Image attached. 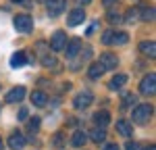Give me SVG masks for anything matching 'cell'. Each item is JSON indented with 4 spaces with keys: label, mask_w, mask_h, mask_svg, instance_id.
I'll return each mask as SVG.
<instances>
[{
    "label": "cell",
    "mask_w": 156,
    "mask_h": 150,
    "mask_svg": "<svg viewBox=\"0 0 156 150\" xmlns=\"http://www.w3.org/2000/svg\"><path fill=\"white\" fill-rule=\"evenodd\" d=\"M152 104H140V106H135L131 112V121L137 125H144L150 121V117H152Z\"/></svg>",
    "instance_id": "6da1fadb"
},
{
    "label": "cell",
    "mask_w": 156,
    "mask_h": 150,
    "mask_svg": "<svg viewBox=\"0 0 156 150\" xmlns=\"http://www.w3.org/2000/svg\"><path fill=\"white\" fill-rule=\"evenodd\" d=\"M12 25H15V29L21 31V34H31V31H34V19H31L29 15H15Z\"/></svg>",
    "instance_id": "7a4b0ae2"
},
{
    "label": "cell",
    "mask_w": 156,
    "mask_h": 150,
    "mask_svg": "<svg viewBox=\"0 0 156 150\" xmlns=\"http://www.w3.org/2000/svg\"><path fill=\"white\" fill-rule=\"evenodd\" d=\"M140 92L144 94V96H154L156 94V75L154 73H148L140 81Z\"/></svg>",
    "instance_id": "3957f363"
},
{
    "label": "cell",
    "mask_w": 156,
    "mask_h": 150,
    "mask_svg": "<svg viewBox=\"0 0 156 150\" xmlns=\"http://www.w3.org/2000/svg\"><path fill=\"white\" fill-rule=\"evenodd\" d=\"M79 52H81V40L79 38H73L65 44V56L67 59H77Z\"/></svg>",
    "instance_id": "277c9868"
},
{
    "label": "cell",
    "mask_w": 156,
    "mask_h": 150,
    "mask_svg": "<svg viewBox=\"0 0 156 150\" xmlns=\"http://www.w3.org/2000/svg\"><path fill=\"white\" fill-rule=\"evenodd\" d=\"M92 102H94V94H92V92H81V94L75 96L73 106H75V109H87Z\"/></svg>",
    "instance_id": "5b68a950"
},
{
    "label": "cell",
    "mask_w": 156,
    "mask_h": 150,
    "mask_svg": "<svg viewBox=\"0 0 156 150\" xmlns=\"http://www.w3.org/2000/svg\"><path fill=\"white\" fill-rule=\"evenodd\" d=\"M85 19V11L79 6V9H73L71 12H69V17H67V25L69 27H77V25H81Z\"/></svg>",
    "instance_id": "8992f818"
},
{
    "label": "cell",
    "mask_w": 156,
    "mask_h": 150,
    "mask_svg": "<svg viewBox=\"0 0 156 150\" xmlns=\"http://www.w3.org/2000/svg\"><path fill=\"white\" fill-rule=\"evenodd\" d=\"M65 44H67L65 31H54L52 38H50V48L54 50V52H58V50H65Z\"/></svg>",
    "instance_id": "52a82bcc"
},
{
    "label": "cell",
    "mask_w": 156,
    "mask_h": 150,
    "mask_svg": "<svg viewBox=\"0 0 156 150\" xmlns=\"http://www.w3.org/2000/svg\"><path fill=\"white\" fill-rule=\"evenodd\" d=\"M25 144H27V140H25V136L21 134V131H12L11 138H9V146H11V150H23Z\"/></svg>",
    "instance_id": "ba28073f"
},
{
    "label": "cell",
    "mask_w": 156,
    "mask_h": 150,
    "mask_svg": "<svg viewBox=\"0 0 156 150\" xmlns=\"http://www.w3.org/2000/svg\"><path fill=\"white\" fill-rule=\"evenodd\" d=\"M98 62H100L104 69H115V67L119 65V59H117L115 54H110V52H104V54H100Z\"/></svg>",
    "instance_id": "9c48e42d"
},
{
    "label": "cell",
    "mask_w": 156,
    "mask_h": 150,
    "mask_svg": "<svg viewBox=\"0 0 156 150\" xmlns=\"http://www.w3.org/2000/svg\"><path fill=\"white\" fill-rule=\"evenodd\" d=\"M25 98V88L23 86H15L11 88V92L6 94V102H21V100Z\"/></svg>",
    "instance_id": "30bf717a"
},
{
    "label": "cell",
    "mask_w": 156,
    "mask_h": 150,
    "mask_svg": "<svg viewBox=\"0 0 156 150\" xmlns=\"http://www.w3.org/2000/svg\"><path fill=\"white\" fill-rule=\"evenodd\" d=\"M94 123H96V127H104V129H106L108 125H110V112L108 111H98L96 115H94Z\"/></svg>",
    "instance_id": "8fae6325"
},
{
    "label": "cell",
    "mask_w": 156,
    "mask_h": 150,
    "mask_svg": "<svg viewBox=\"0 0 156 150\" xmlns=\"http://www.w3.org/2000/svg\"><path fill=\"white\" fill-rule=\"evenodd\" d=\"M46 9H48V15H50V17H56V15H60V12H62V9H65V0H48Z\"/></svg>",
    "instance_id": "7c38bea8"
},
{
    "label": "cell",
    "mask_w": 156,
    "mask_h": 150,
    "mask_svg": "<svg viewBox=\"0 0 156 150\" xmlns=\"http://www.w3.org/2000/svg\"><path fill=\"white\" fill-rule=\"evenodd\" d=\"M140 50L144 52L148 59H156V44L152 40H144V42H140Z\"/></svg>",
    "instance_id": "4fadbf2b"
},
{
    "label": "cell",
    "mask_w": 156,
    "mask_h": 150,
    "mask_svg": "<svg viewBox=\"0 0 156 150\" xmlns=\"http://www.w3.org/2000/svg\"><path fill=\"white\" fill-rule=\"evenodd\" d=\"M137 12H140L142 21H154V6L152 4H140Z\"/></svg>",
    "instance_id": "5bb4252c"
},
{
    "label": "cell",
    "mask_w": 156,
    "mask_h": 150,
    "mask_svg": "<svg viewBox=\"0 0 156 150\" xmlns=\"http://www.w3.org/2000/svg\"><path fill=\"white\" fill-rule=\"evenodd\" d=\"M25 62H29V59H27V54H25V52H15V54L11 56V67H12V69L23 67Z\"/></svg>",
    "instance_id": "9a60e30c"
},
{
    "label": "cell",
    "mask_w": 156,
    "mask_h": 150,
    "mask_svg": "<svg viewBox=\"0 0 156 150\" xmlns=\"http://www.w3.org/2000/svg\"><path fill=\"white\" fill-rule=\"evenodd\" d=\"M31 102H34L36 106H46V104H48V96H46V92H40V90L31 92Z\"/></svg>",
    "instance_id": "2e32d148"
},
{
    "label": "cell",
    "mask_w": 156,
    "mask_h": 150,
    "mask_svg": "<svg viewBox=\"0 0 156 150\" xmlns=\"http://www.w3.org/2000/svg\"><path fill=\"white\" fill-rule=\"evenodd\" d=\"M85 142H87V134L81 131V129H77V131L73 134V138H71V144L75 146V148H81Z\"/></svg>",
    "instance_id": "e0dca14e"
},
{
    "label": "cell",
    "mask_w": 156,
    "mask_h": 150,
    "mask_svg": "<svg viewBox=\"0 0 156 150\" xmlns=\"http://www.w3.org/2000/svg\"><path fill=\"white\" fill-rule=\"evenodd\" d=\"M104 71H106V69H104L100 62H92L90 69H87V75H90V79H98V77H102Z\"/></svg>",
    "instance_id": "ac0fdd59"
},
{
    "label": "cell",
    "mask_w": 156,
    "mask_h": 150,
    "mask_svg": "<svg viewBox=\"0 0 156 150\" xmlns=\"http://www.w3.org/2000/svg\"><path fill=\"white\" fill-rule=\"evenodd\" d=\"M90 138H92V142H104L106 140V129L104 127H94L92 131H90Z\"/></svg>",
    "instance_id": "d6986e66"
},
{
    "label": "cell",
    "mask_w": 156,
    "mask_h": 150,
    "mask_svg": "<svg viewBox=\"0 0 156 150\" xmlns=\"http://www.w3.org/2000/svg\"><path fill=\"white\" fill-rule=\"evenodd\" d=\"M125 84H127V75L119 73V75H115V77L110 79V90H119V88H123Z\"/></svg>",
    "instance_id": "ffe728a7"
},
{
    "label": "cell",
    "mask_w": 156,
    "mask_h": 150,
    "mask_svg": "<svg viewBox=\"0 0 156 150\" xmlns=\"http://www.w3.org/2000/svg\"><path fill=\"white\" fill-rule=\"evenodd\" d=\"M117 131H119L121 136H131V131H133V127L131 123H127V121H117Z\"/></svg>",
    "instance_id": "44dd1931"
},
{
    "label": "cell",
    "mask_w": 156,
    "mask_h": 150,
    "mask_svg": "<svg viewBox=\"0 0 156 150\" xmlns=\"http://www.w3.org/2000/svg\"><path fill=\"white\" fill-rule=\"evenodd\" d=\"M129 42V36L125 31H115L112 34V44H127Z\"/></svg>",
    "instance_id": "7402d4cb"
},
{
    "label": "cell",
    "mask_w": 156,
    "mask_h": 150,
    "mask_svg": "<svg viewBox=\"0 0 156 150\" xmlns=\"http://www.w3.org/2000/svg\"><path fill=\"white\" fill-rule=\"evenodd\" d=\"M133 104H135V96H133V94H123V104H121L123 111H127V109L133 106Z\"/></svg>",
    "instance_id": "603a6c76"
},
{
    "label": "cell",
    "mask_w": 156,
    "mask_h": 150,
    "mask_svg": "<svg viewBox=\"0 0 156 150\" xmlns=\"http://www.w3.org/2000/svg\"><path fill=\"white\" fill-rule=\"evenodd\" d=\"M27 129H29L31 134H36L37 129H40V119H37V117H31V119H29V125H27Z\"/></svg>",
    "instance_id": "cb8c5ba5"
},
{
    "label": "cell",
    "mask_w": 156,
    "mask_h": 150,
    "mask_svg": "<svg viewBox=\"0 0 156 150\" xmlns=\"http://www.w3.org/2000/svg\"><path fill=\"white\" fill-rule=\"evenodd\" d=\"M112 34H115L112 29H110V31H104V34H102V42H104V44H112Z\"/></svg>",
    "instance_id": "d4e9b609"
},
{
    "label": "cell",
    "mask_w": 156,
    "mask_h": 150,
    "mask_svg": "<svg viewBox=\"0 0 156 150\" xmlns=\"http://www.w3.org/2000/svg\"><path fill=\"white\" fill-rule=\"evenodd\" d=\"M125 19H127V21H135V19H137V9H131V11H127V15H125Z\"/></svg>",
    "instance_id": "484cf974"
},
{
    "label": "cell",
    "mask_w": 156,
    "mask_h": 150,
    "mask_svg": "<svg viewBox=\"0 0 156 150\" xmlns=\"http://www.w3.org/2000/svg\"><path fill=\"white\" fill-rule=\"evenodd\" d=\"M42 65H44V67H54V65H56V59H54V56H44Z\"/></svg>",
    "instance_id": "4316f807"
},
{
    "label": "cell",
    "mask_w": 156,
    "mask_h": 150,
    "mask_svg": "<svg viewBox=\"0 0 156 150\" xmlns=\"http://www.w3.org/2000/svg\"><path fill=\"white\" fill-rule=\"evenodd\" d=\"M27 117H29V111H27V109H21V111H19V121H25Z\"/></svg>",
    "instance_id": "83f0119b"
},
{
    "label": "cell",
    "mask_w": 156,
    "mask_h": 150,
    "mask_svg": "<svg viewBox=\"0 0 156 150\" xmlns=\"http://www.w3.org/2000/svg\"><path fill=\"white\" fill-rule=\"evenodd\" d=\"M108 19H110V21H115V23H119V21H121V15H117V12H108Z\"/></svg>",
    "instance_id": "f1b7e54d"
},
{
    "label": "cell",
    "mask_w": 156,
    "mask_h": 150,
    "mask_svg": "<svg viewBox=\"0 0 156 150\" xmlns=\"http://www.w3.org/2000/svg\"><path fill=\"white\" fill-rule=\"evenodd\" d=\"M125 150H137V144L135 142H127L125 144Z\"/></svg>",
    "instance_id": "f546056e"
},
{
    "label": "cell",
    "mask_w": 156,
    "mask_h": 150,
    "mask_svg": "<svg viewBox=\"0 0 156 150\" xmlns=\"http://www.w3.org/2000/svg\"><path fill=\"white\" fill-rule=\"evenodd\" d=\"M96 25H98V21H94V23H92V27L87 29V36H92V34H94V29H96Z\"/></svg>",
    "instance_id": "4dcf8cb0"
},
{
    "label": "cell",
    "mask_w": 156,
    "mask_h": 150,
    "mask_svg": "<svg viewBox=\"0 0 156 150\" xmlns=\"http://www.w3.org/2000/svg\"><path fill=\"white\" fill-rule=\"evenodd\" d=\"M115 2H117V0H102V4H104V6H112Z\"/></svg>",
    "instance_id": "1f68e13d"
},
{
    "label": "cell",
    "mask_w": 156,
    "mask_h": 150,
    "mask_svg": "<svg viewBox=\"0 0 156 150\" xmlns=\"http://www.w3.org/2000/svg\"><path fill=\"white\" fill-rule=\"evenodd\" d=\"M104 150H119V146H117V144H108Z\"/></svg>",
    "instance_id": "d6a6232c"
},
{
    "label": "cell",
    "mask_w": 156,
    "mask_h": 150,
    "mask_svg": "<svg viewBox=\"0 0 156 150\" xmlns=\"http://www.w3.org/2000/svg\"><path fill=\"white\" fill-rule=\"evenodd\" d=\"M144 150H156V146H154V144H150V146H148V148H144Z\"/></svg>",
    "instance_id": "836d02e7"
},
{
    "label": "cell",
    "mask_w": 156,
    "mask_h": 150,
    "mask_svg": "<svg viewBox=\"0 0 156 150\" xmlns=\"http://www.w3.org/2000/svg\"><path fill=\"white\" fill-rule=\"evenodd\" d=\"M90 2H92V0H81V4H90Z\"/></svg>",
    "instance_id": "e575fe53"
},
{
    "label": "cell",
    "mask_w": 156,
    "mask_h": 150,
    "mask_svg": "<svg viewBox=\"0 0 156 150\" xmlns=\"http://www.w3.org/2000/svg\"><path fill=\"white\" fill-rule=\"evenodd\" d=\"M0 150H4V144H2V138H0Z\"/></svg>",
    "instance_id": "d590c367"
},
{
    "label": "cell",
    "mask_w": 156,
    "mask_h": 150,
    "mask_svg": "<svg viewBox=\"0 0 156 150\" xmlns=\"http://www.w3.org/2000/svg\"><path fill=\"white\" fill-rule=\"evenodd\" d=\"M12 2H21V0H12Z\"/></svg>",
    "instance_id": "8d00e7d4"
},
{
    "label": "cell",
    "mask_w": 156,
    "mask_h": 150,
    "mask_svg": "<svg viewBox=\"0 0 156 150\" xmlns=\"http://www.w3.org/2000/svg\"><path fill=\"white\" fill-rule=\"evenodd\" d=\"M0 109H2V106H0Z\"/></svg>",
    "instance_id": "74e56055"
}]
</instances>
